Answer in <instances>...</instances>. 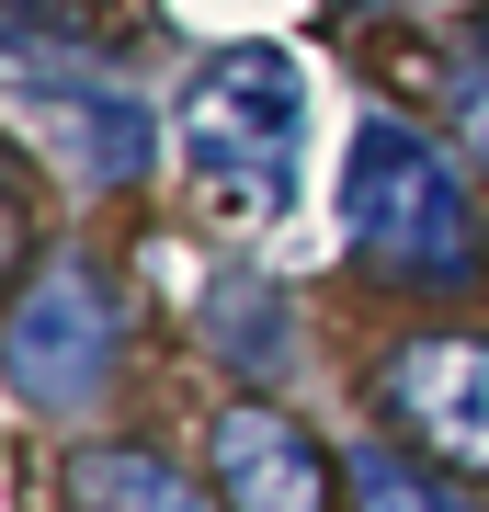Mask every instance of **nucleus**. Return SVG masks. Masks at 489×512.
Returning a JSON list of instances; mask_svg holds the SVG:
<instances>
[{
	"label": "nucleus",
	"instance_id": "obj_11",
	"mask_svg": "<svg viewBox=\"0 0 489 512\" xmlns=\"http://www.w3.org/2000/svg\"><path fill=\"white\" fill-rule=\"evenodd\" d=\"M455 126H467V160H489V57L455 80Z\"/></svg>",
	"mask_w": 489,
	"mask_h": 512
},
{
	"label": "nucleus",
	"instance_id": "obj_7",
	"mask_svg": "<svg viewBox=\"0 0 489 512\" xmlns=\"http://www.w3.org/2000/svg\"><path fill=\"white\" fill-rule=\"evenodd\" d=\"M57 114V137H69V160H80V183H137L148 171V114L126 92H91V80H57L46 92Z\"/></svg>",
	"mask_w": 489,
	"mask_h": 512
},
{
	"label": "nucleus",
	"instance_id": "obj_13",
	"mask_svg": "<svg viewBox=\"0 0 489 512\" xmlns=\"http://www.w3.org/2000/svg\"><path fill=\"white\" fill-rule=\"evenodd\" d=\"M478 57H489V0H478Z\"/></svg>",
	"mask_w": 489,
	"mask_h": 512
},
{
	"label": "nucleus",
	"instance_id": "obj_8",
	"mask_svg": "<svg viewBox=\"0 0 489 512\" xmlns=\"http://www.w3.org/2000/svg\"><path fill=\"white\" fill-rule=\"evenodd\" d=\"M342 501L353 512H467V490L455 478H433V467H410V456H342Z\"/></svg>",
	"mask_w": 489,
	"mask_h": 512
},
{
	"label": "nucleus",
	"instance_id": "obj_10",
	"mask_svg": "<svg viewBox=\"0 0 489 512\" xmlns=\"http://www.w3.org/2000/svg\"><path fill=\"white\" fill-rule=\"evenodd\" d=\"M103 12H114V0H0V35H46V46H80V35H103Z\"/></svg>",
	"mask_w": 489,
	"mask_h": 512
},
{
	"label": "nucleus",
	"instance_id": "obj_9",
	"mask_svg": "<svg viewBox=\"0 0 489 512\" xmlns=\"http://www.w3.org/2000/svg\"><path fill=\"white\" fill-rule=\"evenodd\" d=\"M217 342H228L239 376H273V365H285V308H273L262 285H228L217 296Z\"/></svg>",
	"mask_w": 489,
	"mask_h": 512
},
{
	"label": "nucleus",
	"instance_id": "obj_5",
	"mask_svg": "<svg viewBox=\"0 0 489 512\" xmlns=\"http://www.w3.org/2000/svg\"><path fill=\"white\" fill-rule=\"evenodd\" d=\"M205 478H217L228 512H330L342 490V456H319V433L273 399H228L217 433H205Z\"/></svg>",
	"mask_w": 489,
	"mask_h": 512
},
{
	"label": "nucleus",
	"instance_id": "obj_2",
	"mask_svg": "<svg viewBox=\"0 0 489 512\" xmlns=\"http://www.w3.org/2000/svg\"><path fill=\"white\" fill-rule=\"evenodd\" d=\"M296 126H308V80L285 46H217L182 92V171L217 217H273L296 183Z\"/></svg>",
	"mask_w": 489,
	"mask_h": 512
},
{
	"label": "nucleus",
	"instance_id": "obj_4",
	"mask_svg": "<svg viewBox=\"0 0 489 512\" xmlns=\"http://www.w3.org/2000/svg\"><path fill=\"white\" fill-rule=\"evenodd\" d=\"M376 410L444 478H489V330H410L376 365Z\"/></svg>",
	"mask_w": 489,
	"mask_h": 512
},
{
	"label": "nucleus",
	"instance_id": "obj_3",
	"mask_svg": "<svg viewBox=\"0 0 489 512\" xmlns=\"http://www.w3.org/2000/svg\"><path fill=\"white\" fill-rule=\"evenodd\" d=\"M126 365V296L103 285V262L57 251L23 274L12 319H0V376H12V399L35 410H91Z\"/></svg>",
	"mask_w": 489,
	"mask_h": 512
},
{
	"label": "nucleus",
	"instance_id": "obj_1",
	"mask_svg": "<svg viewBox=\"0 0 489 512\" xmlns=\"http://www.w3.org/2000/svg\"><path fill=\"white\" fill-rule=\"evenodd\" d=\"M342 228L387 285H467L478 217H467V171L444 160L410 114H364L353 160H342Z\"/></svg>",
	"mask_w": 489,
	"mask_h": 512
},
{
	"label": "nucleus",
	"instance_id": "obj_12",
	"mask_svg": "<svg viewBox=\"0 0 489 512\" xmlns=\"http://www.w3.org/2000/svg\"><path fill=\"white\" fill-rule=\"evenodd\" d=\"M12 262H23V194L0 183V274H12Z\"/></svg>",
	"mask_w": 489,
	"mask_h": 512
},
{
	"label": "nucleus",
	"instance_id": "obj_6",
	"mask_svg": "<svg viewBox=\"0 0 489 512\" xmlns=\"http://www.w3.org/2000/svg\"><path fill=\"white\" fill-rule=\"evenodd\" d=\"M69 512H217V490H194L148 444H91V456H69Z\"/></svg>",
	"mask_w": 489,
	"mask_h": 512
}]
</instances>
